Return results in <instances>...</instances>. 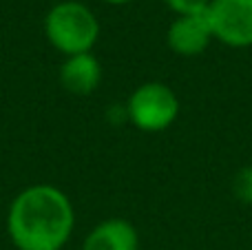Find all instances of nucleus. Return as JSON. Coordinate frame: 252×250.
I'll return each mask as SVG.
<instances>
[{"label": "nucleus", "instance_id": "f257e3e1", "mask_svg": "<svg viewBox=\"0 0 252 250\" xmlns=\"http://www.w3.org/2000/svg\"><path fill=\"white\" fill-rule=\"evenodd\" d=\"M73 228V204L53 184L27 186L9 204L7 233L16 250H64Z\"/></svg>", "mask_w": 252, "mask_h": 250}, {"label": "nucleus", "instance_id": "f03ea898", "mask_svg": "<svg viewBox=\"0 0 252 250\" xmlns=\"http://www.w3.org/2000/svg\"><path fill=\"white\" fill-rule=\"evenodd\" d=\"M44 38L64 58L89 53L100 40V20L89 4L60 0L44 16Z\"/></svg>", "mask_w": 252, "mask_h": 250}, {"label": "nucleus", "instance_id": "7ed1b4c3", "mask_svg": "<svg viewBox=\"0 0 252 250\" xmlns=\"http://www.w3.org/2000/svg\"><path fill=\"white\" fill-rule=\"evenodd\" d=\"M182 102L164 82H144L126 100V118L142 133H161L177 122Z\"/></svg>", "mask_w": 252, "mask_h": 250}, {"label": "nucleus", "instance_id": "20e7f679", "mask_svg": "<svg viewBox=\"0 0 252 250\" xmlns=\"http://www.w3.org/2000/svg\"><path fill=\"white\" fill-rule=\"evenodd\" d=\"M206 18L217 42L232 49L252 47V0H213Z\"/></svg>", "mask_w": 252, "mask_h": 250}, {"label": "nucleus", "instance_id": "39448f33", "mask_svg": "<svg viewBox=\"0 0 252 250\" xmlns=\"http://www.w3.org/2000/svg\"><path fill=\"white\" fill-rule=\"evenodd\" d=\"M213 29L206 13L175 16L166 31V44L179 58H197L213 42Z\"/></svg>", "mask_w": 252, "mask_h": 250}, {"label": "nucleus", "instance_id": "423d86ee", "mask_svg": "<svg viewBox=\"0 0 252 250\" xmlns=\"http://www.w3.org/2000/svg\"><path fill=\"white\" fill-rule=\"evenodd\" d=\"M58 80H60L62 89L71 95H91L102 84V64L93 51L69 56L62 60Z\"/></svg>", "mask_w": 252, "mask_h": 250}, {"label": "nucleus", "instance_id": "0eeeda50", "mask_svg": "<svg viewBox=\"0 0 252 250\" xmlns=\"http://www.w3.org/2000/svg\"><path fill=\"white\" fill-rule=\"evenodd\" d=\"M80 250H139V233L128 219L109 217L89 230Z\"/></svg>", "mask_w": 252, "mask_h": 250}, {"label": "nucleus", "instance_id": "6e6552de", "mask_svg": "<svg viewBox=\"0 0 252 250\" xmlns=\"http://www.w3.org/2000/svg\"><path fill=\"white\" fill-rule=\"evenodd\" d=\"M232 195L241 204L252 206V166H244L232 177Z\"/></svg>", "mask_w": 252, "mask_h": 250}, {"label": "nucleus", "instance_id": "1a4fd4ad", "mask_svg": "<svg viewBox=\"0 0 252 250\" xmlns=\"http://www.w3.org/2000/svg\"><path fill=\"white\" fill-rule=\"evenodd\" d=\"M164 2L175 16H188V13H206L213 0H164Z\"/></svg>", "mask_w": 252, "mask_h": 250}, {"label": "nucleus", "instance_id": "9d476101", "mask_svg": "<svg viewBox=\"0 0 252 250\" xmlns=\"http://www.w3.org/2000/svg\"><path fill=\"white\" fill-rule=\"evenodd\" d=\"M102 2L111 4V7H122V4H128V2H133V0H102Z\"/></svg>", "mask_w": 252, "mask_h": 250}]
</instances>
